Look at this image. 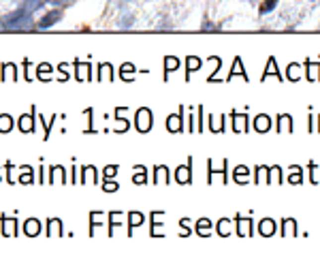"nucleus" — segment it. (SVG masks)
I'll list each match as a JSON object with an SVG mask.
<instances>
[{"label": "nucleus", "mask_w": 320, "mask_h": 265, "mask_svg": "<svg viewBox=\"0 0 320 265\" xmlns=\"http://www.w3.org/2000/svg\"><path fill=\"white\" fill-rule=\"evenodd\" d=\"M19 182H21V184H30V182H32V169H24V174H21Z\"/></svg>", "instance_id": "nucleus-25"}, {"label": "nucleus", "mask_w": 320, "mask_h": 265, "mask_svg": "<svg viewBox=\"0 0 320 265\" xmlns=\"http://www.w3.org/2000/svg\"><path fill=\"white\" fill-rule=\"evenodd\" d=\"M24 231H26V235L28 238H34V235H39V231H41V223L37 218H30V220H26V225H24Z\"/></svg>", "instance_id": "nucleus-4"}, {"label": "nucleus", "mask_w": 320, "mask_h": 265, "mask_svg": "<svg viewBox=\"0 0 320 265\" xmlns=\"http://www.w3.org/2000/svg\"><path fill=\"white\" fill-rule=\"evenodd\" d=\"M222 128H224V120H222V116H220V113H216V116H211V131L220 133Z\"/></svg>", "instance_id": "nucleus-16"}, {"label": "nucleus", "mask_w": 320, "mask_h": 265, "mask_svg": "<svg viewBox=\"0 0 320 265\" xmlns=\"http://www.w3.org/2000/svg\"><path fill=\"white\" fill-rule=\"evenodd\" d=\"M290 128H293V122H290L288 116H282L280 118V131L282 133H290Z\"/></svg>", "instance_id": "nucleus-19"}, {"label": "nucleus", "mask_w": 320, "mask_h": 265, "mask_svg": "<svg viewBox=\"0 0 320 265\" xmlns=\"http://www.w3.org/2000/svg\"><path fill=\"white\" fill-rule=\"evenodd\" d=\"M49 233H52V235H60L62 233V223H60L58 218L49 220Z\"/></svg>", "instance_id": "nucleus-18"}, {"label": "nucleus", "mask_w": 320, "mask_h": 265, "mask_svg": "<svg viewBox=\"0 0 320 265\" xmlns=\"http://www.w3.org/2000/svg\"><path fill=\"white\" fill-rule=\"evenodd\" d=\"M258 229H260V235H265V238H269V235H273V233H275V223H273L271 218H265V220H260Z\"/></svg>", "instance_id": "nucleus-5"}, {"label": "nucleus", "mask_w": 320, "mask_h": 265, "mask_svg": "<svg viewBox=\"0 0 320 265\" xmlns=\"http://www.w3.org/2000/svg\"><path fill=\"white\" fill-rule=\"evenodd\" d=\"M196 231H198V235H209V231H211V223H209L207 218L198 220V225H196Z\"/></svg>", "instance_id": "nucleus-15"}, {"label": "nucleus", "mask_w": 320, "mask_h": 265, "mask_svg": "<svg viewBox=\"0 0 320 265\" xmlns=\"http://www.w3.org/2000/svg\"><path fill=\"white\" fill-rule=\"evenodd\" d=\"M246 124H248V116H244V113H235V116H233V126H235V131L244 133V131H246Z\"/></svg>", "instance_id": "nucleus-8"}, {"label": "nucleus", "mask_w": 320, "mask_h": 265, "mask_svg": "<svg viewBox=\"0 0 320 265\" xmlns=\"http://www.w3.org/2000/svg\"><path fill=\"white\" fill-rule=\"evenodd\" d=\"M13 126V118L11 116H0V133H9Z\"/></svg>", "instance_id": "nucleus-17"}, {"label": "nucleus", "mask_w": 320, "mask_h": 265, "mask_svg": "<svg viewBox=\"0 0 320 265\" xmlns=\"http://www.w3.org/2000/svg\"><path fill=\"white\" fill-rule=\"evenodd\" d=\"M49 2H54V4H58V6H66V4H70V2H73V0H49Z\"/></svg>", "instance_id": "nucleus-36"}, {"label": "nucleus", "mask_w": 320, "mask_h": 265, "mask_svg": "<svg viewBox=\"0 0 320 265\" xmlns=\"http://www.w3.org/2000/svg\"><path fill=\"white\" fill-rule=\"evenodd\" d=\"M149 126H152V111L149 109H139L137 113V128L141 133L149 131Z\"/></svg>", "instance_id": "nucleus-3"}, {"label": "nucleus", "mask_w": 320, "mask_h": 265, "mask_svg": "<svg viewBox=\"0 0 320 265\" xmlns=\"http://www.w3.org/2000/svg\"><path fill=\"white\" fill-rule=\"evenodd\" d=\"M310 80L312 82L318 80V64H310Z\"/></svg>", "instance_id": "nucleus-28"}, {"label": "nucleus", "mask_w": 320, "mask_h": 265, "mask_svg": "<svg viewBox=\"0 0 320 265\" xmlns=\"http://www.w3.org/2000/svg\"><path fill=\"white\" fill-rule=\"evenodd\" d=\"M177 182L180 184H190V167H180L177 169Z\"/></svg>", "instance_id": "nucleus-13"}, {"label": "nucleus", "mask_w": 320, "mask_h": 265, "mask_svg": "<svg viewBox=\"0 0 320 265\" xmlns=\"http://www.w3.org/2000/svg\"><path fill=\"white\" fill-rule=\"evenodd\" d=\"M235 75H241V77H246V75H244V69H241V60H235V64H233L231 77H235Z\"/></svg>", "instance_id": "nucleus-24"}, {"label": "nucleus", "mask_w": 320, "mask_h": 265, "mask_svg": "<svg viewBox=\"0 0 320 265\" xmlns=\"http://www.w3.org/2000/svg\"><path fill=\"white\" fill-rule=\"evenodd\" d=\"M141 223H143V216H141L139 212H132V214H130V227H132V225L137 227V225H141Z\"/></svg>", "instance_id": "nucleus-26"}, {"label": "nucleus", "mask_w": 320, "mask_h": 265, "mask_svg": "<svg viewBox=\"0 0 320 265\" xmlns=\"http://www.w3.org/2000/svg\"><path fill=\"white\" fill-rule=\"evenodd\" d=\"M2 233L4 235H15V218H9V216L2 218Z\"/></svg>", "instance_id": "nucleus-10"}, {"label": "nucleus", "mask_w": 320, "mask_h": 265, "mask_svg": "<svg viewBox=\"0 0 320 265\" xmlns=\"http://www.w3.org/2000/svg\"><path fill=\"white\" fill-rule=\"evenodd\" d=\"M116 171H118L116 167H107V169H105V176H107V177H111L113 174H116Z\"/></svg>", "instance_id": "nucleus-38"}, {"label": "nucleus", "mask_w": 320, "mask_h": 265, "mask_svg": "<svg viewBox=\"0 0 320 265\" xmlns=\"http://www.w3.org/2000/svg\"><path fill=\"white\" fill-rule=\"evenodd\" d=\"M165 62H167V69H169V71H173V69L180 67V62H177V58H167Z\"/></svg>", "instance_id": "nucleus-30"}, {"label": "nucleus", "mask_w": 320, "mask_h": 265, "mask_svg": "<svg viewBox=\"0 0 320 265\" xmlns=\"http://www.w3.org/2000/svg\"><path fill=\"white\" fill-rule=\"evenodd\" d=\"M165 180H169V171L165 167H158V169H156V182L162 184Z\"/></svg>", "instance_id": "nucleus-21"}, {"label": "nucleus", "mask_w": 320, "mask_h": 265, "mask_svg": "<svg viewBox=\"0 0 320 265\" xmlns=\"http://www.w3.org/2000/svg\"><path fill=\"white\" fill-rule=\"evenodd\" d=\"M134 182H137V184H143V182H145V176H143V174H139L137 177H134Z\"/></svg>", "instance_id": "nucleus-39"}, {"label": "nucleus", "mask_w": 320, "mask_h": 265, "mask_svg": "<svg viewBox=\"0 0 320 265\" xmlns=\"http://www.w3.org/2000/svg\"><path fill=\"white\" fill-rule=\"evenodd\" d=\"M254 126H256V131L258 133H267L269 126H271V120H269V116H258L254 120Z\"/></svg>", "instance_id": "nucleus-7"}, {"label": "nucleus", "mask_w": 320, "mask_h": 265, "mask_svg": "<svg viewBox=\"0 0 320 265\" xmlns=\"http://www.w3.org/2000/svg\"><path fill=\"white\" fill-rule=\"evenodd\" d=\"M49 73H52V67H49V64H41V67H39V80L47 82L45 75H49Z\"/></svg>", "instance_id": "nucleus-22"}, {"label": "nucleus", "mask_w": 320, "mask_h": 265, "mask_svg": "<svg viewBox=\"0 0 320 265\" xmlns=\"http://www.w3.org/2000/svg\"><path fill=\"white\" fill-rule=\"evenodd\" d=\"M277 2H280V0H262V4H260V15H267V13H271L275 6H277Z\"/></svg>", "instance_id": "nucleus-14"}, {"label": "nucleus", "mask_w": 320, "mask_h": 265, "mask_svg": "<svg viewBox=\"0 0 320 265\" xmlns=\"http://www.w3.org/2000/svg\"><path fill=\"white\" fill-rule=\"evenodd\" d=\"M188 62H190V64H188V71H194L196 67H201V62H198L196 58H190Z\"/></svg>", "instance_id": "nucleus-34"}, {"label": "nucleus", "mask_w": 320, "mask_h": 265, "mask_svg": "<svg viewBox=\"0 0 320 265\" xmlns=\"http://www.w3.org/2000/svg\"><path fill=\"white\" fill-rule=\"evenodd\" d=\"M229 229H231V220H220V225H218L220 235H229Z\"/></svg>", "instance_id": "nucleus-23"}, {"label": "nucleus", "mask_w": 320, "mask_h": 265, "mask_svg": "<svg viewBox=\"0 0 320 265\" xmlns=\"http://www.w3.org/2000/svg\"><path fill=\"white\" fill-rule=\"evenodd\" d=\"M271 180L273 182H280V169H277V167L271 169Z\"/></svg>", "instance_id": "nucleus-35"}, {"label": "nucleus", "mask_w": 320, "mask_h": 265, "mask_svg": "<svg viewBox=\"0 0 320 265\" xmlns=\"http://www.w3.org/2000/svg\"><path fill=\"white\" fill-rule=\"evenodd\" d=\"M90 62H81V64H77V80L79 82H88L90 80Z\"/></svg>", "instance_id": "nucleus-6"}, {"label": "nucleus", "mask_w": 320, "mask_h": 265, "mask_svg": "<svg viewBox=\"0 0 320 265\" xmlns=\"http://www.w3.org/2000/svg\"><path fill=\"white\" fill-rule=\"evenodd\" d=\"M246 176H248V169H246V167H239V169H237V177H239V184H244Z\"/></svg>", "instance_id": "nucleus-31"}, {"label": "nucleus", "mask_w": 320, "mask_h": 265, "mask_svg": "<svg viewBox=\"0 0 320 265\" xmlns=\"http://www.w3.org/2000/svg\"><path fill=\"white\" fill-rule=\"evenodd\" d=\"M19 128H21V133H32V128H34V122H32V116H21L19 118Z\"/></svg>", "instance_id": "nucleus-11"}, {"label": "nucleus", "mask_w": 320, "mask_h": 265, "mask_svg": "<svg viewBox=\"0 0 320 265\" xmlns=\"http://www.w3.org/2000/svg\"><path fill=\"white\" fill-rule=\"evenodd\" d=\"M2 28L4 30H30L32 26V13L26 11L24 6H19L17 11H13L11 15H6L2 21Z\"/></svg>", "instance_id": "nucleus-1"}, {"label": "nucleus", "mask_w": 320, "mask_h": 265, "mask_svg": "<svg viewBox=\"0 0 320 265\" xmlns=\"http://www.w3.org/2000/svg\"><path fill=\"white\" fill-rule=\"evenodd\" d=\"M103 188H105L107 192H111V190H118V182H116V184H113V182H109V180H107V184L103 186Z\"/></svg>", "instance_id": "nucleus-33"}, {"label": "nucleus", "mask_w": 320, "mask_h": 265, "mask_svg": "<svg viewBox=\"0 0 320 265\" xmlns=\"http://www.w3.org/2000/svg\"><path fill=\"white\" fill-rule=\"evenodd\" d=\"M62 15H64V11H60V9L45 13V15H43V17L37 21V30H45V28H52L54 24H58V21L62 19Z\"/></svg>", "instance_id": "nucleus-2"}, {"label": "nucleus", "mask_w": 320, "mask_h": 265, "mask_svg": "<svg viewBox=\"0 0 320 265\" xmlns=\"http://www.w3.org/2000/svg\"><path fill=\"white\" fill-rule=\"evenodd\" d=\"M265 176H267V169L260 167V169H258V182H265Z\"/></svg>", "instance_id": "nucleus-37"}, {"label": "nucleus", "mask_w": 320, "mask_h": 265, "mask_svg": "<svg viewBox=\"0 0 320 265\" xmlns=\"http://www.w3.org/2000/svg\"><path fill=\"white\" fill-rule=\"evenodd\" d=\"M295 220L293 218H288V220H284V235H295Z\"/></svg>", "instance_id": "nucleus-20"}, {"label": "nucleus", "mask_w": 320, "mask_h": 265, "mask_svg": "<svg viewBox=\"0 0 320 265\" xmlns=\"http://www.w3.org/2000/svg\"><path fill=\"white\" fill-rule=\"evenodd\" d=\"M269 73H271V75H275V77H277V69H275V60H269V67H267V73H265V75H269Z\"/></svg>", "instance_id": "nucleus-32"}, {"label": "nucleus", "mask_w": 320, "mask_h": 265, "mask_svg": "<svg viewBox=\"0 0 320 265\" xmlns=\"http://www.w3.org/2000/svg\"><path fill=\"white\" fill-rule=\"evenodd\" d=\"M299 71H301V67L299 64H293V67L288 69V73H290V80H297V75H299Z\"/></svg>", "instance_id": "nucleus-29"}, {"label": "nucleus", "mask_w": 320, "mask_h": 265, "mask_svg": "<svg viewBox=\"0 0 320 265\" xmlns=\"http://www.w3.org/2000/svg\"><path fill=\"white\" fill-rule=\"evenodd\" d=\"M167 126H169L171 133L182 131V116H171V118L167 120Z\"/></svg>", "instance_id": "nucleus-12"}, {"label": "nucleus", "mask_w": 320, "mask_h": 265, "mask_svg": "<svg viewBox=\"0 0 320 265\" xmlns=\"http://www.w3.org/2000/svg\"><path fill=\"white\" fill-rule=\"evenodd\" d=\"M250 229H252V218H237L239 235H250Z\"/></svg>", "instance_id": "nucleus-9"}, {"label": "nucleus", "mask_w": 320, "mask_h": 265, "mask_svg": "<svg viewBox=\"0 0 320 265\" xmlns=\"http://www.w3.org/2000/svg\"><path fill=\"white\" fill-rule=\"evenodd\" d=\"M9 73L15 75V67H11V64H4V67H2V75H0V80H6V77H9Z\"/></svg>", "instance_id": "nucleus-27"}]
</instances>
